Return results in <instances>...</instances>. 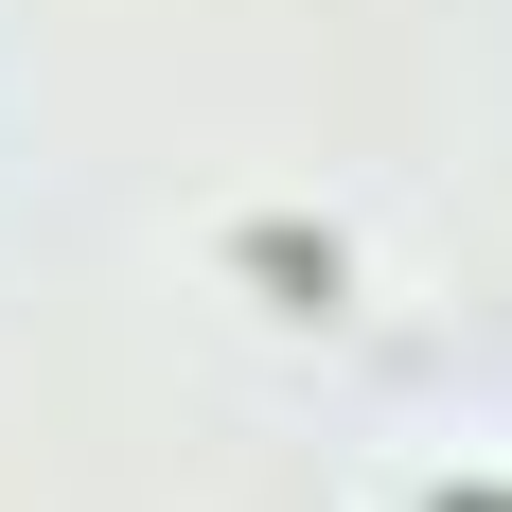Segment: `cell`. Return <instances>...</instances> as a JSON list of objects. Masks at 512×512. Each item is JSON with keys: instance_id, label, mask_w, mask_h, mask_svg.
I'll return each instance as SVG.
<instances>
[{"instance_id": "obj_1", "label": "cell", "mask_w": 512, "mask_h": 512, "mask_svg": "<svg viewBox=\"0 0 512 512\" xmlns=\"http://www.w3.org/2000/svg\"><path fill=\"white\" fill-rule=\"evenodd\" d=\"M230 265H248V283H283L301 318H336V248H318V230H283V212H248V230H230Z\"/></svg>"}, {"instance_id": "obj_2", "label": "cell", "mask_w": 512, "mask_h": 512, "mask_svg": "<svg viewBox=\"0 0 512 512\" xmlns=\"http://www.w3.org/2000/svg\"><path fill=\"white\" fill-rule=\"evenodd\" d=\"M442 512H512V495H495V477H477V495H442Z\"/></svg>"}]
</instances>
